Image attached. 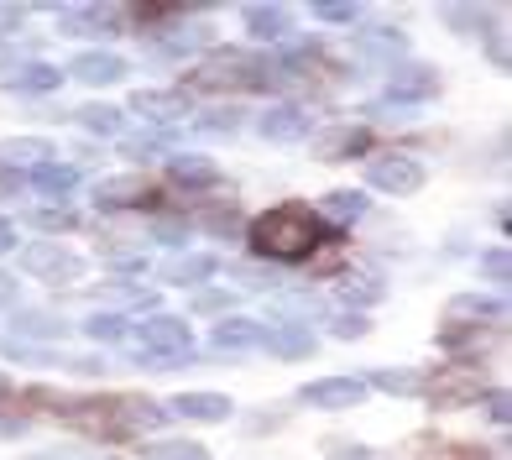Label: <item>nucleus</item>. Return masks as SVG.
Segmentation results:
<instances>
[{"label":"nucleus","mask_w":512,"mask_h":460,"mask_svg":"<svg viewBox=\"0 0 512 460\" xmlns=\"http://www.w3.org/2000/svg\"><path fill=\"white\" fill-rule=\"evenodd\" d=\"M74 121L95 136H121L126 131V105H79Z\"/></svg>","instance_id":"nucleus-32"},{"label":"nucleus","mask_w":512,"mask_h":460,"mask_svg":"<svg viewBox=\"0 0 512 460\" xmlns=\"http://www.w3.org/2000/svg\"><path fill=\"white\" fill-rule=\"evenodd\" d=\"M246 246L256 251L262 262H283V267H293V262H309L314 251L335 236L330 225H324L309 204H298V199H288V204H272V210H262L246 230Z\"/></svg>","instance_id":"nucleus-1"},{"label":"nucleus","mask_w":512,"mask_h":460,"mask_svg":"<svg viewBox=\"0 0 512 460\" xmlns=\"http://www.w3.org/2000/svg\"><path fill=\"white\" fill-rule=\"evenodd\" d=\"M162 419H168V408H157V403L136 398V393H121V398H110L105 434H147V429H157Z\"/></svg>","instance_id":"nucleus-11"},{"label":"nucleus","mask_w":512,"mask_h":460,"mask_svg":"<svg viewBox=\"0 0 512 460\" xmlns=\"http://www.w3.org/2000/svg\"><path fill=\"white\" fill-rule=\"evenodd\" d=\"M366 330H371L366 314H335V319H330V335H335V340H361Z\"/></svg>","instance_id":"nucleus-43"},{"label":"nucleus","mask_w":512,"mask_h":460,"mask_svg":"<svg viewBox=\"0 0 512 460\" xmlns=\"http://www.w3.org/2000/svg\"><path fill=\"white\" fill-rule=\"evenodd\" d=\"M199 225L209 230V236H220V241L241 236V215H236V204H230V210H225V204H220V210H204V215H199Z\"/></svg>","instance_id":"nucleus-37"},{"label":"nucleus","mask_w":512,"mask_h":460,"mask_svg":"<svg viewBox=\"0 0 512 460\" xmlns=\"http://www.w3.org/2000/svg\"><path fill=\"white\" fill-rule=\"evenodd\" d=\"M0 356H6V361H21V366H53V361H63L58 351H42V345H32V340H16V335L0 340Z\"/></svg>","instance_id":"nucleus-35"},{"label":"nucleus","mask_w":512,"mask_h":460,"mask_svg":"<svg viewBox=\"0 0 512 460\" xmlns=\"http://www.w3.org/2000/svg\"><path fill=\"white\" fill-rule=\"evenodd\" d=\"M492 63H497V68H507V37H502V27L492 32Z\"/></svg>","instance_id":"nucleus-50"},{"label":"nucleus","mask_w":512,"mask_h":460,"mask_svg":"<svg viewBox=\"0 0 512 460\" xmlns=\"http://www.w3.org/2000/svg\"><path fill=\"white\" fill-rule=\"evenodd\" d=\"M21 189V173H11V168H0V199L6 194H16Z\"/></svg>","instance_id":"nucleus-51"},{"label":"nucleus","mask_w":512,"mask_h":460,"mask_svg":"<svg viewBox=\"0 0 512 460\" xmlns=\"http://www.w3.org/2000/svg\"><path fill=\"white\" fill-rule=\"evenodd\" d=\"M21 272H27V278H37V283L63 288V283H74L79 272H84V257L63 251L58 241H32L27 251H21Z\"/></svg>","instance_id":"nucleus-6"},{"label":"nucleus","mask_w":512,"mask_h":460,"mask_svg":"<svg viewBox=\"0 0 512 460\" xmlns=\"http://www.w3.org/2000/svg\"><path fill=\"white\" fill-rule=\"evenodd\" d=\"M324 225H356L366 215V194L361 189H335V194H324L319 199V210H314Z\"/></svg>","instance_id":"nucleus-28"},{"label":"nucleus","mask_w":512,"mask_h":460,"mask_svg":"<svg viewBox=\"0 0 512 460\" xmlns=\"http://www.w3.org/2000/svg\"><path fill=\"white\" fill-rule=\"evenodd\" d=\"M424 377L429 372H418V366H382L366 377V387H377L387 398H424Z\"/></svg>","instance_id":"nucleus-22"},{"label":"nucleus","mask_w":512,"mask_h":460,"mask_svg":"<svg viewBox=\"0 0 512 460\" xmlns=\"http://www.w3.org/2000/svg\"><path fill=\"white\" fill-rule=\"evenodd\" d=\"M0 398H11V382L6 377H0Z\"/></svg>","instance_id":"nucleus-54"},{"label":"nucleus","mask_w":512,"mask_h":460,"mask_svg":"<svg viewBox=\"0 0 512 460\" xmlns=\"http://www.w3.org/2000/svg\"><path fill=\"white\" fill-rule=\"evenodd\" d=\"M147 272V257H121L115 262V278H142Z\"/></svg>","instance_id":"nucleus-48"},{"label":"nucleus","mask_w":512,"mask_h":460,"mask_svg":"<svg viewBox=\"0 0 512 460\" xmlns=\"http://www.w3.org/2000/svg\"><path fill=\"white\" fill-rule=\"evenodd\" d=\"M131 74V63L121 58V53H79L74 58V79L79 84H89V89H110V84H121Z\"/></svg>","instance_id":"nucleus-16"},{"label":"nucleus","mask_w":512,"mask_h":460,"mask_svg":"<svg viewBox=\"0 0 512 460\" xmlns=\"http://www.w3.org/2000/svg\"><path fill=\"white\" fill-rule=\"evenodd\" d=\"M84 335L89 340H121L126 335V314H89L84 319Z\"/></svg>","instance_id":"nucleus-39"},{"label":"nucleus","mask_w":512,"mask_h":460,"mask_svg":"<svg viewBox=\"0 0 512 460\" xmlns=\"http://www.w3.org/2000/svg\"><path fill=\"white\" fill-rule=\"evenodd\" d=\"M95 204L100 210H142V204H152V183L136 178V173H115V178H100L95 183Z\"/></svg>","instance_id":"nucleus-13"},{"label":"nucleus","mask_w":512,"mask_h":460,"mask_svg":"<svg viewBox=\"0 0 512 460\" xmlns=\"http://www.w3.org/2000/svg\"><path fill=\"white\" fill-rule=\"evenodd\" d=\"M11 246H16V225L0 215V251H11Z\"/></svg>","instance_id":"nucleus-52"},{"label":"nucleus","mask_w":512,"mask_h":460,"mask_svg":"<svg viewBox=\"0 0 512 460\" xmlns=\"http://www.w3.org/2000/svg\"><path fill=\"white\" fill-rule=\"evenodd\" d=\"M335 293L345 298V304H356V314H361L366 304H377V298L387 293V278H382L377 267H340Z\"/></svg>","instance_id":"nucleus-17"},{"label":"nucleus","mask_w":512,"mask_h":460,"mask_svg":"<svg viewBox=\"0 0 512 460\" xmlns=\"http://www.w3.org/2000/svg\"><path fill=\"white\" fill-rule=\"evenodd\" d=\"M63 84V68L58 63H21L16 74H11V89L16 95H48V89H58Z\"/></svg>","instance_id":"nucleus-30"},{"label":"nucleus","mask_w":512,"mask_h":460,"mask_svg":"<svg viewBox=\"0 0 512 460\" xmlns=\"http://www.w3.org/2000/svg\"><path fill=\"white\" fill-rule=\"evenodd\" d=\"M356 48H361L366 58H377V63H398V58L408 53V37H403L398 27H361V32H356Z\"/></svg>","instance_id":"nucleus-25"},{"label":"nucleus","mask_w":512,"mask_h":460,"mask_svg":"<svg viewBox=\"0 0 512 460\" xmlns=\"http://www.w3.org/2000/svg\"><path fill=\"white\" fill-rule=\"evenodd\" d=\"M142 42H147L157 58H168V63H183V58L215 48V37H209V21H189V16L147 21V27H142Z\"/></svg>","instance_id":"nucleus-4"},{"label":"nucleus","mask_w":512,"mask_h":460,"mask_svg":"<svg viewBox=\"0 0 512 460\" xmlns=\"http://www.w3.org/2000/svg\"><path fill=\"white\" fill-rule=\"evenodd\" d=\"M236 288H199L194 293V314H236Z\"/></svg>","instance_id":"nucleus-36"},{"label":"nucleus","mask_w":512,"mask_h":460,"mask_svg":"<svg viewBox=\"0 0 512 460\" xmlns=\"http://www.w3.org/2000/svg\"><path fill=\"white\" fill-rule=\"evenodd\" d=\"M256 131H262L267 142H304V136L314 131V121H309L304 105H267Z\"/></svg>","instance_id":"nucleus-15"},{"label":"nucleus","mask_w":512,"mask_h":460,"mask_svg":"<svg viewBox=\"0 0 512 460\" xmlns=\"http://www.w3.org/2000/svg\"><path fill=\"white\" fill-rule=\"evenodd\" d=\"M439 95V68L434 63H418V58H403V63H392V89H387V100H403V105H424Z\"/></svg>","instance_id":"nucleus-8"},{"label":"nucleus","mask_w":512,"mask_h":460,"mask_svg":"<svg viewBox=\"0 0 512 460\" xmlns=\"http://www.w3.org/2000/svg\"><path fill=\"white\" fill-rule=\"evenodd\" d=\"M21 429H27L21 419H0V434H21Z\"/></svg>","instance_id":"nucleus-53"},{"label":"nucleus","mask_w":512,"mask_h":460,"mask_svg":"<svg viewBox=\"0 0 512 460\" xmlns=\"http://www.w3.org/2000/svg\"><path fill=\"white\" fill-rule=\"evenodd\" d=\"M424 398L434 408H465V403L481 398V377L465 372V366H445V372L424 377Z\"/></svg>","instance_id":"nucleus-10"},{"label":"nucleus","mask_w":512,"mask_h":460,"mask_svg":"<svg viewBox=\"0 0 512 460\" xmlns=\"http://www.w3.org/2000/svg\"><path fill=\"white\" fill-rule=\"evenodd\" d=\"M262 345L277 361H304L314 356V325H272L262 330Z\"/></svg>","instance_id":"nucleus-20"},{"label":"nucleus","mask_w":512,"mask_h":460,"mask_svg":"<svg viewBox=\"0 0 512 460\" xmlns=\"http://www.w3.org/2000/svg\"><path fill=\"white\" fill-rule=\"evenodd\" d=\"M21 27H27V11H21V6H0V37L21 32Z\"/></svg>","instance_id":"nucleus-46"},{"label":"nucleus","mask_w":512,"mask_h":460,"mask_svg":"<svg viewBox=\"0 0 512 460\" xmlns=\"http://www.w3.org/2000/svg\"><path fill=\"white\" fill-rule=\"evenodd\" d=\"M16 304V272H0V309Z\"/></svg>","instance_id":"nucleus-49"},{"label":"nucleus","mask_w":512,"mask_h":460,"mask_svg":"<svg viewBox=\"0 0 512 460\" xmlns=\"http://www.w3.org/2000/svg\"><path fill=\"white\" fill-rule=\"evenodd\" d=\"M298 398H304L309 408H324V413H335V408H356L366 398V377H319L309 387H298Z\"/></svg>","instance_id":"nucleus-12"},{"label":"nucleus","mask_w":512,"mask_h":460,"mask_svg":"<svg viewBox=\"0 0 512 460\" xmlns=\"http://www.w3.org/2000/svg\"><path fill=\"white\" fill-rule=\"evenodd\" d=\"M152 236H157L162 246H178V241H183V220H157Z\"/></svg>","instance_id":"nucleus-47"},{"label":"nucleus","mask_w":512,"mask_h":460,"mask_svg":"<svg viewBox=\"0 0 512 460\" xmlns=\"http://www.w3.org/2000/svg\"><path fill=\"white\" fill-rule=\"evenodd\" d=\"M209 345H215L220 356H241V351H256V345H262V325H256V319H220L215 325V335H209Z\"/></svg>","instance_id":"nucleus-21"},{"label":"nucleus","mask_w":512,"mask_h":460,"mask_svg":"<svg viewBox=\"0 0 512 460\" xmlns=\"http://www.w3.org/2000/svg\"><path fill=\"white\" fill-rule=\"evenodd\" d=\"M215 272H220V262L209 257V251H189V257H178V262L168 267V283H173V288H204Z\"/></svg>","instance_id":"nucleus-29"},{"label":"nucleus","mask_w":512,"mask_h":460,"mask_svg":"<svg viewBox=\"0 0 512 460\" xmlns=\"http://www.w3.org/2000/svg\"><path fill=\"white\" fill-rule=\"evenodd\" d=\"M42 163H53V152H48V142L42 136H11V142H0V168H11V173H21V168H42Z\"/></svg>","instance_id":"nucleus-24"},{"label":"nucleus","mask_w":512,"mask_h":460,"mask_svg":"<svg viewBox=\"0 0 512 460\" xmlns=\"http://www.w3.org/2000/svg\"><path fill=\"white\" fill-rule=\"evenodd\" d=\"M168 183L183 194H204V189H220V168L209 163V157L189 152V157H173L168 163Z\"/></svg>","instance_id":"nucleus-19"},{"label":"nucleus","mask_w":512,"mask_h":460,"mask_svg":"<svg viewBox=\"0 0 512 460\" xmlns=\"http://www.w3.org/2000/svg\"><path fill=\"white\" fill-rule=\"evenodd\" d=\"M11 330H16V340H63L68 319L48 314V309H21V314H11Z\"/></svg>","instance_id":"nucleus-26"},{"label":"nucleus","mask_w":512,"mask_h":460,"mask_svg":"<svg viewBox=\"0 0 512 460\" xmlns=\"http://www.w3.org/2000/svg\"><path fill=\"white\" fill-rule=\"evenodd\" d=\"M476 267H481V278H486V283H507V278H512V272H507V267H512V262H507V246L481 251V262H476Z\"/></svg>","instance_id":"nucleus-40"},{"label":"nucleus","mask_w":512,"mask_h":460,"mask_svg":"<svg viewBox=\"0 0 512 460\" xmlns=\"http://www.w3.org/2000/svg\"><path fill=\"white\" fill-rule=\"evenodd\" d=\"M168 413H178V419H189V424H225L230 413H236V403L225 393H178L168 403Z\"/></svg>","instance_id":"nucleus-18"},{"label":"nucleus","mask_w":512,"mask_h":460,"mask_svg":"<svg viewBox=\"0 0 512 460\" xmlns=\"http://www.w3.org/2000/svg\"><path fill=\"white\" fill-rule=\"evenodd\" d=\"M142 460H209L204 440H152L142 445Z\"/></svg>","instance_id":"nucleus-33"},{"label":"nucleus","mask_w":512,"mask_h":460,"mask_svg":"<svg viewBox=\"0 0 512 460\" xmlns=\"http://www.w3.org/2000/svg\"><path fill=\"white\" fill-rule=\"evenodd\" d=\"M27 183H32V189L37 194H48V199H68V194H74L79 189V168L74 163H42V168H32L27 173Z\"/></svg>","instance_id":"nucleus-27"},{"label":"nucleus","mask_w":512,"mask_h":460,"mask_svg":"<svg viewBox=\"0 0 512 460\" xmlns=\"http://www.w3.org/2000/svg\"><path fill=\"white\" fill-rule=\"evenodd\" d=\"M507 309L502 298H481V293H455L445 304V330H439V340L445 345H460L465 330H481V325H497Z\"/></svg>","instance_id":"nucleus-5"},{"label":"nucleus","mask_w":512,"mask_h":460,"mask_svg":"<svg viewBox=\"0 0 512 460\" xmlns=\"http://www.w3.org/2000/svg\"><path fill=\"white\" fill-rule=\"evenodd\" d=\"M168 147H173V131H136V136H126V142H121V152L136 157V163H147V157H162Z\"/></svg>","instance_id":"nucleus-34"},{"label":"nucleus","mask_w":512,"mask_h":460,"mask_svg":"<svg viewBox=\"0 0 512 460\" xmlns=\"http://www.w3.org/2000/svg\"><path fill=\"white\" fill-rule=\"evenodd\" d=\"M58 32L63 37H121L126 32V21L121 11H110V6H63L58 11Z\"/></svg>","instance_id":"nucleus-9"},{"label":"nucleus","mask_w":512,"mask_h":460,"mask_svg":"<svg viewBox=\"0 0 512 460\" xmlns=\"http://www.w3.org/2000/svg\"><path fill=\"white\" fill-rule=\"evenodd\" d=\"M246 32L256 42H288L293 16H288V6H246Z\"/></svg>","instance_id":"nucleus-23"},{"label":"nucleus","mask_w":512,"mask_h":460,"mask_svg":"<svg viewBox=\"0 0 512 460\" xmlns=\"http://www.w3.org/2000/svg\"><path fill=\"white\" fill-rule=\"evenodd\" d=\"M136 340H142V356L136 361H152V366H183V361H194V335L189 325H183L178 314H147L142 319V330H136Z\"/></svg>","instance_id":"nucleus-3"},{"label":"nucleus","mask_w":512,"mask_h":460,"mask_svg":"<svg viewBox=\"0 0 512 460\" xmlns=\"http://www.w3.org/2000/svg\"><path fill=\"white\" fill-rule=\"evenodd\" d=\"M486 413H492L497 429H507V413H512V408H507V393H502V387H492V393H486Z\"/></svg>","instance_id":"nucleus-45"},{"label":"nucleus","mask_w":512,"mask_h":460,"mask_svg":"<svg viewBox=\"0 0 512 460\" xmlns=\"http://www.w3.org/2000/svg\"><path fill=\"white\" fill-rule=\"evenodd\" d=\"M131 105L142 110L147 121H178V115L189 110V95H173V89H142Z\"/></svg>","instance_id":"nucleus-31"},{"label":"nucleus","mask_w":512,"mask_h":460,"mask_svg":"<svg viewBox=\"0 0 512 460\" xmlns=\"http://www.w3.org/2000/svg\"><path fill=\"white\" fill-rule=\"evenodd\" d=\"M314 21H330V27H351V21H361V6H351V0H314Z\"/></svg>","instance_id":"nucleus-38"},{"label":"nucleus","mask_w":512,"mask_h":460,"mask_svg":"<svg viewBox=\"0 0 512 460\" xmlns=\"http://www.w3.org/2000/svg\"><path fill=\"white\" fill-rule=\"evenodd\" d=\"M366 147H371V131H366V126H356V121L314 131V152L324 157V163H345V157H361Z\"/></svg>","instance_id":"nucleus-14"},{"label":"nucleus","mask_w":512,"mask_h":460,"mask_svg":"<svg viewBox=\"0 0 512 460\" xmlns=\"http://www.w3.org/2000/svg\"><path fill=\"white\" fill-rule=\"evenodd\" d=\"M262 68H267V58H251L246 48H209L189 68V89H204V95H225V89H262Z\"/></svg>","instance_id":"nucleus-2"},{"label":"nucleus","mask_w":512,"mask_h":460,"mask_svg":"<svg viewBox=\"0 0 512 460\" xmlns=\"http://www.w3.org/2000/svg\"><path fill=\"white\" fill-rule=\"evenodd\" d=\"M366 189H382V194H418L424 189V163L408 152H382L366 163Z\"/></svg>","instance_id":"nucleus-7"},{"label":"nucleus","mask_w":512,"mask_h":460,"mask_svg":"<svg viewBox=\"0 0 512 460\" xmlns=\"http://www.w3.org/2000/svg\"><path fill=\"white\" fill-rule=\"evenodd\" d=\"M241 121H246V115L230 105V110H204L194 126H199V131H241Z\"/></svg>","instance_id":"nucleus-42"},{"label":"nucleus","mask_w":512,"mask_h":460,"mask_svg":"<svg viewBox=\"0 0 512 460\" xmlns=\"http://www.w3.org/2000/svg\"><path fill=\"white\" fill-rule=\"evenodd\" d=\"M32 225H37V230H74L79 215L68 210V204H53V210H32Z\"/></svg>","instance_id":"nucleus-41"},{"label":"nucleus","mask_w":512,"mask_h":460,"mask_svg":"<svg viewBox=\"0 0 512 460\" xmlns=\"http://www.w3.org/2000/svg\"><path fill=\"white\" fill-rule=\"evenodd\" d=\"M330 460H382L377 450H366V445H345V440H330V450H324Z\"/></svg>","instance_id":"nucleus-44"}]
</instances>
